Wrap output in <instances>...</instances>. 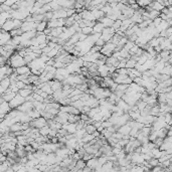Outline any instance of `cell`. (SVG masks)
Masks as SVG:
<instances>
[{"instance_id": "obj_2", "label": "cell", "mask_w": 172, "mask_h": 172, "mask_svg": "<svg viewBox=\"0 0 172 172\" xmlns=\"http://www.w3.org/2000/svg\"><path fill=\"white\" fill-rule=\"evenodd\" d=\"M25 102H26V99L23 98V97H21L19 94H17L16 97L9 103V105H10V108L12 110H15V109H18L21 105H23Z\"/></svg>"}, {"instance_id": "obj_14", "label": "cell", "mask_w": 172, "mask_h": 172, "mask_svg": "<svg viewBox=\"0 0 172 172\" xmlns=\"http://www.w3.org/2000/svg\"><path fill=\"white\" fill-rule=\"evenodd\" d=\"M47 24H48L47 21L38 22V23H37V27H36V31L39 32V33H43V32L45 31V29L47 28Z\"/></svg>"}, {"instance_id": "obj_5", "label": "cell", "mask_w": 172, "mask_h": 172, "mask_svg": "<svg viewBox=\"0 0 172 172\" xmlns=\"http://www.w3.org/2000/svg\"><path fill=\"white\" fill-rule=\"evenodd\" d=\"M36 27H37V22H27V21H24L22 26H21V30L23 32H28V31H33V30H36Z\"/></svg>"}, {"instance_id": "obj_18", "label": "cell", "mask_w": 172, "mask_h": 172, "mask_svg": "<svg viewBox=\"0 0 172 172\" xmlns=\"http://www.w3.org/2000/svg\"><path fill=\"white\" fill-rule=\"evenodd\" d=\"M136 64H137V61H136L134 58H132V57H131L130 59H128V60H127L126 68H127V70H133V68H135Z\"/></svg>"}, {"instance_id": "obj_8", "label": "cell", "mask_w": 172, "mask_h": 172, "mask_svg": "<svg viewBox=\"0 0 172 172\" xmlns=\"http://www.w3.org/2000/svg\"><path fill=\"white\" fill-rule=\"evenodd\" d=\"M1 29H3V30L6 31V32H11L12 30H14V29H15L14 20L11 18V19H9L8 21H6L5 24H4L3 26H1Z\"/></svg>"}, {"instance_id": "obj_24", "label": "cell", "mask_w": 172, "mask_h": 172, "mask_svg": "<svg viewBox=\"0 0 172 172\" xmlns=\"http://www.w3.org/2000/svg\"><path fill=\"white\" fill-rule=\"evenodd\" d=\"M116 73L118 74V75H128V70L127 68H117V71H116Z\"/></svg>"}, {"instance_id": "obj_20", "label": "cell", "mask_w": 172, "mask_h": 172, "mask_svg": "<svg viewBox=\"0 0 172 172\" xmlns=\"http://www.w3.org/2000/svg\"><path fill=\"white\" fill-rule=\"evenodd\" d=\"M41 90H42V92H44V93H46L48 96H51V95H53V91H52V89H51V87L48 85V83H46V84H44V86L41 88Z\"/></svg>"}, {"instance_id": "obj_1", "label": "cell", "mask_w": 172, "mask_h": 172, "mask_svg": "<svg viewBox=\"0 0 172 172\" xmlns=\"http://www.w3.org/2000/svg\"><path fill=\"white\" fill-rule=\"evenodd\" d=\"M7 64H10L13 68H18V67H21V66H24V65H27V63L25 62V59L24 57H22L17 51H15L12 56L9 58V60L7 61Z\"/></svg>"}, {"instance_id": "obj_7", "label": "cell", "mask_w": 172, "mask_h": 172, "mask_svg": "<svg viewBox=\"0 0 172 172\" xmlns=\"http://www.w3.org/2000/svg\"><path fill=\"white\" fill-rule=\"evenodd\" d=\"M14 72L18 75V76H30L32 75L31 74V70L28 65H24V66H21V67H18V68H14Z\"/></svg>"}, {"instance_id": "obj_10", "label": "cell", "mask_w": 172, "mask_h": 172, "mask_svg": "<svg viewBox=\"0 0 172 172\" xmlns=\"http://www.w3.org/2000/svg\"><path fill=\"white\" fill-rule=\"evenodd\" d=\"M131 131H132V128L129 126V124H126V125L122 126L121 128H119L117 132H119V133L122 134L123 136H130Z\"/></svg>"}, {"instance_id": "obj_6", "label": "cell", "mask_w": 172, "mask_h": 172, "mask_svg": "<svg viewBox=\"0 0 172 172\" xmlns=\"http://www.w3.org/2000/svg\"><path fill=\"white\" fill-rule=\"evenodd\" d=\"M10 86H11V81L8 77L2 80L1 83H0V93H1V95H4L10 89Z\"/></svg>"}, {"instance_id": "obj_27", "label": "cell", "mask_w": 172, "mask_h": 172, "mask_svg": "<svg viewBox=\"0 0 172 172\" xmlns=\"http://www.w3.org/2000/svg\"><path fill=\"white\" fill-rule=\"evenodd\" d=\"M105 44H106V41H105V40H103L102 38H100V39L96 42V44H95V45H97V46H99V47H103Z\"/></svg>"}, {"instance_id": "obj_11", "label": "cell", "mask_w": 172, "mask_h": 172, "mask_svg": "<svg viewBox=\"0 0 172 172\" xmlns=\"http://www.w3.org/2000/svg\"><path fill=\"white\" fill-rule=\"evenodd\" d=\"M11 18H12V16H11L10 12H1L0 13V24H1V26H3L5 24V22Z\"/></svg>"}, {"instance_id": "obj_13", "label": "cell", "mask_w": 172, "mask_h": 172, "mask_svg": "<svg viewBox=\"0 0 172 172\" xmlns=\"http://www.w3.org/2000/svg\"><path fill=\"white\" fill-rule=\"evenodd\" d=\"M92 14H93L95 20H101L102 18H104V15H105V13L103 12V10H98V9L92 10Z\"/></svg>"}, {"instance_id": "obj_25", "label": "cell", "mask_w": 172, "mask_h": 172, "mask_svg": "<svg viewBox=\"0 0 172 172\" xmlns=\"http://www.w3.org/2000/svg\"><path fill=\"white\" fill-rule=\"evenodd\" d=\"M16 87H17V89L20 91V90H23V89H25V87H26V85L23 83V82H21V81H18L17 83H16Z\"/></svg>"}, {"instance_id": "obj_23", "label": "cell", "mask_w": 172, "mask_h": 172, "mask_svg": "<svg viewBox=\"0 0 172 172\" xmlns=\"http://www.w3.org/2000/svg\"><path fill=\"white\" fill-rule=\"evenodd\" d=\"M122 24H123V21H121V20H116L115 23H114V25H113V28L117 31V30H119V29L122 27Z\"/></svg>"}, {"instance_id": "obj_19", "label": "cell", "mask_w": 172, "mask_h": 172, "mask_svg": "<svg viewBox=\"0 0 172 172\" xmlns=\"http://www.w3.org/2000/svg\"><path fill=\"white\" fill-rule=\"evenodd\" d=\"M50 127L47 125V126H45V127H43V128H41L40 130H39V133H40V135L41 136H43V137H47V136H49V133H50Z\"/></svg>"}, {"instance_id": "obj_17", "label": "cell", "mask_w": 172, "mask_h": 172, "mask_svg": "<svg viewBox=\"0 0 172 172\" xmlns=\"http://www.w3.org/2000/svg\"><path fill=\"white\" fill-rule=\"evenodd\" d=\"M18 94L21 96V97H23V98H28L29 96H31L32 94H33V91H31V90H27V89H23V90H20L19 92H18Z\"/></svg>"}, {"instance_id": "obj_12", "label": "cell", "mask_w": 172, "mask_h": 172, "mask_svg": "<svg viewBox=\"0 0 172 172\" xmlns=\"http://www.w3.org/2000/svg\"><path fill=\"white\" fill-rule=\"evenodd\" d=\"M100 22H102L103 24L105 25V27H113V25H114V23H115V21L114 20H112L110 17H108V16H105L104 18H102L101 20H100Z\"/></svg>"}, {"instance_id": "obj_22", "label": "cell", "mask_w": 172, "mask_h": 172, "mask_svg": "<svg viewBox=\"0 0 172 172\" xmlns=\"http://www.w3.org/2000/svg\"><path fill=\"white\" fill-rule=\"evenodd\" d=\"M86 131H87V134H94L95 132H97V128L95 127L94 124H89L86 126Z\"/></svg>"}, {"instance_id": "obj_16", "label": "cell", "mask_w": 172, "mask_h": 172, "mask_svg": "<svg viewBox=\"0 0 172 172\" xmlns=\"http://www.w3.org/2000/svg\"><path fill=\"white\" fill-rule=\"evenodd\" d=\"M28 115H29V117H30L32 120H35V119H38V118L41 117V112H39V111H37V110H35V109H33L31 112L28 113Z\"/></svg>"}, {"instance_id": "obj_3", "label": "cell", "mask_w": 172, "mask_h": 172, "mask_svg": "<svg viewBox=\"0 0 172 172\" xmlns=\"http://www.w3.org/2000/svg\"><path fill=\"white\" fill-rule=\"evenodd\" d=\"M30 127L31 128H36L38 130H40L41 128L47 126V120L43 117H40L38 119H35V120H32L30 123H29Z\"/></svg>"}, {"instance_id": "obj_21", "label": "cell", "mask_w": 172, "mask_h": 172, "mask_svg": "<svg viewBox=\"0 0 172 172\" xmlns=\"http://www.w3.org/2000/svg\"><path fill=\"white\" fill-rule=\"evenodd\" d=\"M86 167H87V162L84 161L83 159H81V160L77 161V165H76L75 168L78 169V170H84Z\"/></svg>"}, {"instance_id": "obj_9", "label": "cell", "mask_w": 172, "mask_h": 172, "mask_svg": "<svg viewBox=\"0 0 172 172\" xmlns=\"http://www.w3.org/2000/svg\"><path fill=\"white\" fill-rule=\"evenodd\" d=\"M16 93H14V92H12L10 89L4 94V95H2V99L4 100V101H6V102H8V103H10L15 97H16Z\"/></svg>"}, {"instance_id": "obj_4", "label": "cell", "mask_w": 172, "mask_h": 172, "mask_svg": "<svg viewBox=\"0 0 172 172\" xmlns=\"http://www.w3.org/2000/svg\"><path fill=\"white\" fill-rule=\"evenodd\" d=\"M12 39V36L10 32H6L3 29H1V33H0V44L1 46H5L6 44H8Z\"/></svg>"}, {"instance_id": "obj_15", "label": "cell", "mask_w": 172, "mask_h": 172, "mask_svg": "<svg viewBox=\"0 0 172 172\" xmlns=\"http://www.w3.org/2000/svg\"><path fill=\"white\" fill-rule=\"evenodd\" d=\"M106 27H105V25L103 24L102 22H98L94 27H93V29H94V33H102L103 32V30H104Z\"/></svg>"}, {"instance_id": "obj_26", "label": "cell", "mask_w": 172, "mask_h": 172, "mask_svg": "<svg viewBox=\"0 0 172 172\" xmlns=\"http://www.w3.org/2000/svg\"><path fill=\"white\" fill-rule=\"evenodd\" d=\"M3 3H4L6 6H8V7H12L14 4L17 3V1H14V0H8V1H3Z\"/></svg>"}]
</instances>
